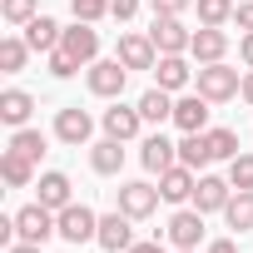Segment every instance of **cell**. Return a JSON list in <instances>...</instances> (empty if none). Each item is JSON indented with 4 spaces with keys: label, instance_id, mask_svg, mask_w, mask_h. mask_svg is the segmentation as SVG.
<instances>
[{
    "label": "cell",
    "instance_id": "6da1fadb",
    "mask_svg": "<svg viewBox=\"0 0 253 253\" xmlns=\"http://www.w3.org/2000/svg\"><path fill=\"white\" fill-rule=\"evenodd\" d=\"M55 218H60V238L75 243V248L89 243V238H99V213H94L89 204H65Z\"/></svg>",
    "mask_w": 253,
    "mask_h": 253
},
{
    "label": "cell",
    "instance_id": "7a4b0ae2",
    "mask_svg": "<svg viewBox=\"0 0 253 253\" xmlns=\"http://www.w3.org/2000/svg\"><path fill=\"white\" fill-rule=\"evenodd\" d=\"M238 89H243V80H238V70H228L223 60H218V65H199V94H204V99L223 104V99H233Z\"/></svg>",
    "mask_w": 253,
    "mask_h": 253
},
{
    "label": "cell",
    "instance_id": "3957f363",
    "mask_svg": "<svg viewBox=\"0 0 253 253\" xmlns=\"http://www.w3.org/2000/svg\"><path fill=\"white\" fill-rule=\"evenodd\" d=\"M15 233H20L25 243H45L50 233H60V218H55V209H45V204L35 199V204H25V209L15 213Z\"/></svg>",
    "mask_w": 253,
    "mask_h": 253
},
{
    "label": "cell",
    "instance_id": "277c9868",
    "mask_svg": "<svg viewBox=\"0 0 253 253\" xmlns=\"http://www.w3.org/2000/svg\"><path fill=\"white\" fill-rule=\"evenodd\" d=\"M149 40H154V50H159V55H184V50H189V40H194V30H189L179 15H154Z\"/></svg>",
    "mask_w": 253,
    "mask_h": 253
},
{
    "label": "cell",
    "instance_id": "5b68a950",
    "mask_svg": "<svg viewBox=\"0 0 253 253\" xmlns=\"http://www.w3.org/2000/svg\"><path fill=\"white\" fill-rule=\"evenodd\" d=\"M99 248H109V253H129L134 248V218L124 213V209H114V213H104L99 218V238H94Z\"/></svg>",
    "mask_w": 253,
    "mask_h": 253
},
{
    "label": "cell",
    "instance_id": "8992f818",
    "mask_svg": "<svg viewBox=\"0 0 253 253\" xmlns=\"http://www.w3.org/2000/svg\"><path fill=\"white\" fill-rule=\"evenodd\" d=\"M124 84H129V70H124L119 60H94V65H89V89H94L99 99H119Z\"/></svg>",
    "mask_w": 253,
    "mask_h": 253
},
{
    "label": "cell",
    "instance_id": "52a82bcc",
    "mask_svg": "<svg viewBox=\"0 0 253 253\" xmlns=\"http://www.w3.org/2000/svg\"><path fill=\"white\" fill-rule=\"evenodd\" d=\"M60 50H65L75 65H94V55H99V35H94V25L75 20V25L60 35Z\"/></svg>",
    "mask_w": 253,
    "mask_h": 253
},
{
    "label": "cell",
    "instance_id": "ba28073f",
    "mask_svg": "<svg viewBox=\"0 0 253 253\" xmlns=\"http://www.w3.org/2000/svg\"><path fill=\"white\" fill-rule=\"evenodd\" d=\"M228 199H233V184H228V179L199 174V184H194V209H199V213H223Z\"/></svg>",
    "mask_w": 253,
    "mask_h": 253
},
{
    "label": "cell",
    "instance_id": "9c48e42d",
    "mask_svg": "<svg viewBox=\"0 0 253 253\" xmlns=\"http://www.w3.org/2000/svg\"><path fill=\"white\" fill-rule=\"evenodd\" d=\"M89 134H94V119H89L80 104H70V109L55 114V139H60V144H75V149H80V144H89Z\"/></svg>",
    "mask_w": 253,
    "mask_h": 253
},
{
    "label": "cell",
    "instance_id": "30bf717a",
    "mask_svg": "<svg viewBox=\"0 0 253 253\" xmlns=\"http://www.w3.org/2000/svg\"><path fill=\"white\" fill-rule=\"evenodd\" d=\"M114 60H119L124 70H154V65H159V50H154L149 35H119Z\"/></svg>",
    "mask_w": 253,
    "mask_h": 253
},
{
    "label": "cell",
    "instance_id": "8fae6325",
    "mask_svg": "<svg viewBox=\"0 0 253 253\" xmlns=\"http://www.w3.org/2000/svg\"><path fill=\"white\" fill-rule=\"evenodd\" d=\"M159 189L154 184H144V179H134V184H119V209L129 213V218H149L154 209H159Z\"/></svg>",
    "mask_w": 253,
    "mask_h": 253
},
{
    "label": "cell",
    "instance_id": "7c38bea8",
    "mask_svg": "<svg viewBox=\"0 0 253 253\" xmlns=\"http://www.w3.org/2000/svg\"><path fill=\"white\" fill-rule=\"evenodd\" d=\"M189 55H194L199 65H218V60L228 55V35H223V25H199L194 40H189Z\"/></svg>",
    "mask_w": 253,
    "mask_h": 253
},
{
    "label": "cell",
    "instance_id": "4fadbf2b",
    "mask_svg": "<svg viewBox=\"0 0 253 253\" xmlns=\"http://www.w3.org/2000/svg\"><path fill=\"white\" fill-rule=\"evenodd\" d=\"M164 233H169L174 248H199V238H204V213H199V209H179Z\"/></svg>",
    "mask_w": 253,
    "mask_h": 253
},
{
    "label": "cell",
    "instance_id": "5bb4252c",
    "mask_svg": "<svg viewBox=\"0 0 253 253\" xmlns=\"http://www.w3.org/2000/svg\"><path fill=\"white\" fill-rule=\"evenodd\" d=\"M209 104L213 99H204V94H184L179 104H174V124L184 134H204L209 129Z\"/></svg>",
    "mask_w": 253,
    "mask_h": 253
},
{
    "label": "cell",
    "instance_id": "9a60e30c",
    "mask_svg": "<svg viewBox=\"0 0 253 253\" xmlns=\"http://www.w3.org/2000/svg\"><path fill=\"white\" fill-rule=\"evenodd\" d=\"M139 124H144L139 104H134V109H129V104H114V109H104V134H109V139H124V144H129V139L139 134Z\"/></svg>",
    "mask_w": 253,
    "mask_h": 253
},
{
    "label": "cell",
    "instance_id": "2e32d148",
    "mask_svg": "<svg viewBox=\"0 0 253 253\" xmlns=\"http://www.w3.org/2000/svg\"><path fill=\"white\" fill-rule=\"evenodd\" d=\"M194 169L189 164H174V169H164L159 174V194H164V204H184V199H194Z\"/></svg>",
    "mask_w": 253,
    "mask_h": 253
},
{
    "label": "cell",
    "instance_id": "e0dca14e",
    "mask_svg": "<svg viewBox=\"0 0 253 253\" xmlns=\"http://www.w3.org/2000/svg\"><path fill=\"white\" fill-rule=\"evenodd\" d=\"M189 80H194V70H189L184 55H159V65H154V84H159V89L174 94V89H184Z\"/></svg>",
    "mask_w": 253,
    "mask_h": 253
},
{
    "label": "cell",
    "instance_id": "ac0fdd59",
    "mask_svg": "<svg viewBox=\"0 0 253 253\" xmlns=\"http://www.w3.org/2000/svg\"><path fill=\"white\" fill-rule=\"evenodd\" d=\"M139 159H144V169H149V174H164V169H174V164H179V144H169L164 134H149V139H144V149H139Z\"/></svg>",
    "mask_w": 253,
    "mask_h": 253
},
{
    "label": "cell",
    "instance_id": "d6986e66",
    "mask_svg": "<svg viewBox=\"0 0 253 253\" xmlns=\"http://www.w3.org/2000/svg\"><path fill=\"white\" fill-rule=\"evenodd\" d=\"M35 189H40V204H45V209H55V213H60L65 204H75V199H70V174H60V169L40 174V184H35Z\"/></svg>",
    "mask_w": 253,
    "mask_h": 253
},
{
    "label": "cell",
    "instance_id": "ffe728a7",
    "mask_svg": "<svg viewBox=\"0 0 253 253\" xmlns=\"http://www.w3.org/2000/svg\"><path fill=\"white\" fill-rule=\"evenodd\" d=\"M0 174H5V184H10V189H30V184H35V159H25V154L5 149V154H0Z\"/></svg>",
    "mask_w": 253,
    "mask_h": 253
},
{
    "label": "cell",
    "instance_id": "44dd1931",
    "mask_svg": "<svg viewBox=\"0 0 253 253\" xmlns=\"http://www.w3.org/2000/svg\"><path fill=\"white\" fill-rule=\"evenodd\" d=\"M89 164H94V174H119L124 169V139H99L94 149H89Z\"/></svg>",
    "mask_w": 253,
    "mask_h": 253
},
{
    "label": "cell",
    "instance_id": "7402d4cb",
    "mask_svg": "<svg viewBox=\"0 0 253 253\" xmlns=\"http://www.w3.org/2000/svg\"><path fill=\"white\" fill-rule=\"evenodd\" d=\"M30 109H35V99H30L25 89H5V94H0V119H5L10 129H25Z\"/></svg>",
    "mask_w": 253,
    "mask_h": 253
},
{
    "label": "cell",
    "instance_id": "603a6c76",
    "mask_svg": "<svg viewBox=\"0 0 253 253\" xmlns=\"http://www.w3.org/2000/svg\"><path fill=\"white\" fill-rule=\"evenodd\" d=\"M60 35H65V30H60L50 15H35V20L25 25V40H30V50H45V55H50V50H60Z\"/></svg>",
    "mask_w": 253,
    "mask_h": 253
},
{
    "label": "cell",
    "instance_id": "cb8c5ba5",
    "mask_svg": "<svg viewBox=\"0 0 253 253\" xmlns=\"http://www.w3.org/2000/svg\"><path fill=\"white\" fill-rule=\"evenodd\" d=\"M139 114H144V124H164V119H174V99H169V89H144L139 94Z\"/></svg>",
    "mask_w": 253,
    "mask_h": 253
},
{
    "label": "cell",
    "instance_id": "d4e9b609",
    "mask_svg": "<svg viewBox=\"0 0 253 253\" xmlns=\"http://www.w3.org/2000/svg\"><path fill=\"white\" fill-rule=\"evenodd\" d=\"M179 164H189V169H204V164H213L209 129H204V134H184V139H179Z\"/></svg>",
    "mask_w": 253,
    "mask_h": 253
},
{
    "label": "cell",
    "instance_id": "484cf974",
    "mask_svg": "<svg viewBox=\"0 0 253 253\" xmlns=\"http://www.w3.org/2000/svg\"><path fill=\"white\" fill-rule=\"evenodd\" d=\"M223 218H228V228L248 233V228H253V189H233V199H228Z\"/></svg>",
    "mask_w": 253,
    "mask_h": 253
},
{
    "label": "cell",
    "instance_id": "4316f807",
    "mask_svg": "<svg viewBox=\"0 0 253 253\" xmlns=\"http://www.w3.org/2000/svg\"><path fill=\"white\" fill-rule=\"evenodd\" d=\"M25 55H30V40H20V35L0 40V70H5V75H20L25 70Z\"/></svg>",
    "mask_w": 253,
    "mask_h": 253
},
{
    "label": "cell",
    "instance_id": "83f0119b",
    "mask_svg": "<svg viewBox=\"0 0 253 253\" xmlns=\"http://www.w3.org/2000/svg\"><path fill=\"white\" fill-rule=\"evenodd\" d=\"M10 149L25 154V159H40V154H45V134H40V129H15V134H10Z\"/></svg>",
    "mask_w": 253,
    "mask_h": 253
},
{
    "label": "cell",
    "instance_id": "f1b7e54d",
    "mask_svg": "<svg viewBox=\"0 0 253 253\" xmlns=\"http://www.w3.org/2000/svg\"><path fill=\"white\" fill-rule=\"evenodd\" d=\"M194 5H199V20L204 25H223V20H233V0H194Z\"/></svg>",
    "mask_w": 253,
    "mask_h": 253
},
{
    "label": "cell",
    "instance_id": "f546056e",
    "mask_svg": "<svg viewBox=\"0 0 253 253\" xmlns=\"http://www.w3.org/2000/svg\"><path fill=\"white\" fill-rule=\"evenodd\" d=\"M209 149H213V159H238V134L233 129H209Z\"/></svg>",
    "mask_w": 253,
    "mask_h": 253
},
{
    "label": "cell",
    "instance_id": "4dcf8cb0",
    "mask_svg": "<svg viewBox=\"0 0 253 253\" xmlns=\"http://www.w3.org/2000/svg\"><path fill=\"white\" fill-rule=\"evenodd\" d=\"M0 15L10 25H30L35 20V0H0Z\"/></svg>",
    "mask_w": 253,
    "mask_h": 253
},
{
    "label": "cell",
    "instance_id": "1f68e13d",
    "mask_svg": "<svg viewBox=\"0 0 253 253\" xmlns=\"http://www.w3.org/2000/svg\"><path fill=\"white\" fill-rule=\"evenodd\" d=\"M228 184H233V189H253V154L228 159Z\"/></svg>",
    "mask_w": 253,
    "mask_h": 253
},
{
    "label": "cell",
    "instance_id": "d6a6232c",
    "mask_svg": "<svg viewBox=\"0 0 253 253\" xmlns=\"http://www.w3.org/2000/svg\"><path fill=\"white\" fill-rule=\"evenodd\" d=\"M70 10H75V20L94 25L99 15H109V0H70Z\"/></svg>",
    "mask_w": 253,
    "mask_h": 253
},
{
    "label": "cell",
    "instance_id": "836d02e7",
    "mask_svg": "<svg viewBox=\"0 0 253 253\" xmlns=\"http://www.w3.org/2000/svg\"><path fill=\"white\" fill-rule=\"evenodd\" d=\"M75 70H80V65H75L65 50H50V75H55V80H70Z\"/></svg>",
    "mask_w": 253,
    "mask_h": 253
},
{
    "label": "cell",
    "instance_id": "e575fe53",
    "mask_svg": "<svg viewBox=\"0 0 253 253\" xmlns=\"http://www.w3.org/2000/svg\"><path fill=\"white\" fill-rule=\"evenodd\" d=\"M139 5H144V0H109V15H114V20H134Z\"/></svg>",
    "mask_w": 253,
    "mask_h": 253
},
{
    "label": "cell",
    "instance_id": "d590c367",
    "mask_svg": "<svg viewBox=\"0 0 253 253\" xmlns=\"http://www.w3.org/2000/svg\"><path fill=\"white\" fill-rule=\"evenodd\" d=\"M149 5H154V15H184L194 0H149Z\"/></svg>",
    "mask_w": 253,
    "mask_h": 253
},
{
    "label": "cell",
    "instance_id": "8d00e7d4",
    "mask_svg": "<svg viewBox=\"0 0 253 253\" xmlns=\"http://www.w3.org/2000/svg\"><path fill=\"white\" fill-rule=\"evenodd\" d=\"M233 20H238V30H253V0H243V5L233 10Z\"/></svg>",
    "mask_w": 253,
    "mask_h": 253
},
{
    "label": "cell",
    "instance_id": "74e56055",
    "mask_svg": "<svg viewBox=\"0 0 253 253\" xmlns=\"http://www.w3.org/2000/svg\"><path fill=\"white\" fill-rule=\"evenodd\" d=\"M238 55H243V65H248V70H253V30H248V35H243V40H238Z\"/></svg>",
    "mask_w": 253,
    "mask_h": 253
},
{
    "label": "cell",
    "instance_id": "f35d334b",
    "mask_svg": "<svg viewBox=\"0 0 253 253\" xmlns=\"http://www.w3.org/2000/svg\"><path fill=\"white\" fill-rule=\"evenodd\" d=\"M209 253H238V243H233V238H213V243H209Z\"/></svg>",
    "mask_w": 253,
    "mask_h": 253
},
{
    "label": "cell",
    "instance_id": "ab89813d",
    "mask_svg": "<svg viewBox=\"0 0 253 253\" xmlns=\"http://www.w3.org/2000/svg\"><path fill=\"white\" fill-rule=\"evenodd\" d=\"M5 253H45V243H25V238H20V243H10Z\"/></svg>",
    "mask_w": 253,
    "mask_h": 253
},
{
    "label": "cell",
    "instance_id": "60d3db41",
    "mask_svg": "<svg viewBox=\"0 0 253 253\" xmlns=\"http://www.w3.org/2000/svg\"><path fill=\"white\" fill-rule=\"evenodd\" d=\"M129 253H164V248H159V238H154V243H134Z\"/></svg>",
    "mask_w": 253,
    "mask_h": 253
},
{
    "label": "cell",
    "instance_id": "b9f144b4",
    "mask_svg": "<svg viewBox=\"0 0 253 253\" xmlns=\"http://www.w3.org/2000/svg\"><path fill=\"white\" fill-rule=\"evenodd\" d=\"M238 94H243V99H248V104H253V70H248V75H243V89H238Z\"/></svg>",
    "mask_w": 253,
    "mask_h": 253
},
{
    "label": "cell",
    "instance_id": "7bdbcfd3",
    "mask_svg": "<svg viewBox=\"0 0 253 253\" xmlns=\"http://www.w3.org/2000/svg\"><path fill=\"white\" fill-rule=\"evenodd\" d=\"M174 253H194V248H174Z\"/></svg>",
    "mask_w": 253,
    "mask_h": 253
}]
</instances>
